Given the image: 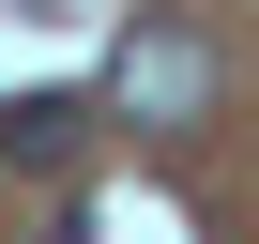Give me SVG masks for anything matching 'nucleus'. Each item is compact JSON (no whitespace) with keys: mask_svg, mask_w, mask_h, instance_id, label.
Segmentation results:
<instances>
[{"mask_svg":"<svg viewBox=\"0 0 259 244\" xmlns=\"http://www.w3.org/2000/svg\"><path fill=\"white\" fill-rule=\"evenodd\" d=\"M107 107H122V122H198V107H213V46H198V31H168V16H153V31H122Z\"/></svg>","mask_w":259,"mask_h":244,"instance_id":"f257e3e1","label":"nucleus"},{"mask_svg":"<svg viewBox=\"0 0 259 244\" xmlns=\"http://www.w3.org/2000/svg\"><path fill=\"white\" fill-rule=\"evenodd\" d=\"M76 138H92L76 92H16V107H0V168H76Z\"/></svg>","mask_w":259,"mask_h":244,"instance_id":"f03ea898","label":"nucleus"}]
</instances>
